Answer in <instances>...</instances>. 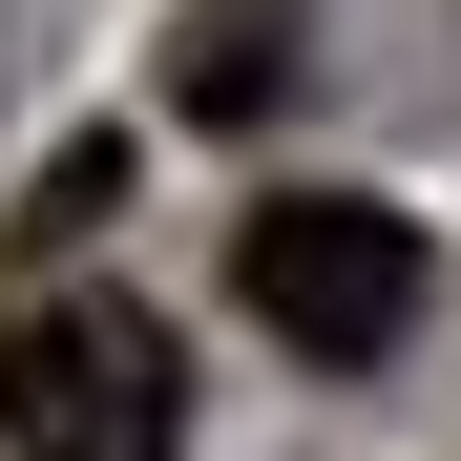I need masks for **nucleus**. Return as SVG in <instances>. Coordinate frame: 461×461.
I'll return each mask as SVG.
<instances>
[{
	"label": "nucleus",
	"instance_id": "7ed1b4c3",
	"mask_svg": "<svg viewBox=\"0 0 461 461\" xmlns=\"http://www.w3.org/2000/svg\"><path fill=\"white\" fill-rule=\"evenodd\" d=\"M168 105L189 126H273L294 105V0H168Z\"/></svg>",
	"mask_w": 461,
	"mask_h": 461
},
{
	"label": "nucleus",
	"instance_id": "f03ea898",
	"mask_svg": "<svg viewBox=\"0 0 461 461\" xmlns=\"http://www.w3.org/2000/svg\"><path fill=\"white\" fill-rule=\"evenodd\" d=\"M0 440L22 461H168L189 440V357L147 294H22L0 315Z\"/></svg>",
	"mask_w": 461,
	"mask_h": 461
},
{
	"label": "nucleus",
	"instance_id": "f257e3e1",
	"mask_svg": "<svg viewBox=\"0 0 461 461\" xmlns=\"http://www.w3.org/2000/svg\"><path fill=\"white\" fill-rule=\"evenodd\" d=\"M420 294H440V252H420V210H377V189H273V210H230V315H252L273 357H315V377L399 357Z\"/></svg>",
	"mask_w": 461,
	"mask_h": 461
},
{
	"label": "nucleus",
	"instance_id": "20e7f679",
	"mask_svg": "<svg viewBox=\"0 0 461 461\" xmlns=\"http://www.w3.org/2000/svg\"><path fill=\"white\" fill-rule=\"evenodd\" d=\"M126 210V147L85 126V147H42V189H22V230H42V252H85V230Z\"/></svg>",
	"mask_w": 461,
	"mask_h": 461
}]
</instances>
